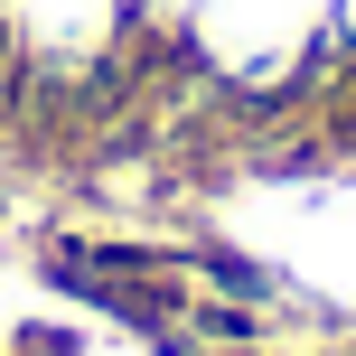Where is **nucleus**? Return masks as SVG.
Masks as SVG:
<instances>
[{"instance_id": "f257e3e1", "label": "nucleus", "mask_w": 356, "mask_h": 356, "mask_svg": "<svg viewBox=\"0 0 356 356\" xmlns=\"http://www.w3.org/2000/svg\"><path fill=\"white\" fill-rule=\"evenodd\" d=\"M178 56L225 94H300L328 56V0H197Z\"/></svg>"}, {"instance_id": "f03ea898", "label": "nucleus", "mask_w": 356, "mask_h": 356, "mask_svg": "<svg viewBox=\"0 0 356 356\" xmlns=\"http://www.w3.org/2000/svg\"><path fill=\"white\" fill-rule=\"evenodd\" d=\"M0 38H10L19 66L56 75V85H85L141 29H131V0H0Z\"/></svg>"}, {"instance_id": "7ed1b4c3", "label": "nucleus", "mask_w": 356, "mask_h": 356, "mask_svg": "<svg viewBox=\"0 0 356 356\" xmlns=\"http://www.w3.org/2000/svg\"><path fill=\"white\" fill-rule=\"evenodd\" d=\"M197 19V0H131V29L160 38V47H178V29Z\"/></svg>"}, {"instance_id": "20e7f679", "label": "nucleus", "mask_w": 356, "mask_h": 356, "mask_svg": "<svg viewBox=\"0 0 356 356\" xmlns=\"http://www.w3.org/2000/svg\"><path fill=\"white\" fill-rule=\"evenodd\" d=\"M328 47L356 56V0H328Z\"/></svg>"}]
</instances>
